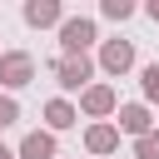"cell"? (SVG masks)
<instances>
[{"mask_svg":"<svg viewBox=\"0 0 159 159\" xmlns=\"http://www.w3.org/2000/svg\"><path fill=\"white\" fill-rule=\"evenodd\" d=\"M89 45H99V25L89 15H65L60 20V55H89Z\"/></svg>","mask_w":159,"mask_h":159,"instance_id":"6da1fadb","label":"cell"},{"mask_svg":"<svg viewBox=\"0 0 159 159\" xmlns=\"http://www.w3.org/2000/svg\"><path fill=\"white\" fill-rule=\"evenodd\" d=\"M55 80H60V89H65V99H70V94H80V89L94 84V60H89V55H60V60H55Z\"/></svg>","mask_w":159,"mask_h":159,"instance_id":"7a4b0ae2","label":"cell"},{"mask_svg":"<svg viewBox=\"0 0 159 159\" xmlns=\"http://www.w3.org/2000/svg\"><path fill=\"white\" fill-rule=\"evenodd\" d=\"M94 70H104L109 80H124L134 70V40H99V55H94Z\"/></svg>","mask_w":159,"mask_h":159,"instance_id":"3957f363","label":"cell"},{"mask_svg":"<svg viewBox=\"0 0 159 159\" xmlns=\"http://www.w3.org/2000/svg\"><path fill=\"white\" fill-rule=\"evenodd\" d=\"M35 80V55L30 50H0V89L15 94Z\"/></svg>","mask_w":159,"mask_h":159,"instance_id":"277c9868","label":"cell"},{"mask_svg":"<svg viewBox=\"0 0 159 159\" xmlns=\"http://www.w3.org/2000/svg\"><path fill=\"white\" fill-rule=\"evenodd\" d=\"M114 109H119V94H114V84L94 80L89 89H80V104H75V114H84V119H109Z\"/></svg>","mask_w":159,"mask_h":159,"instance_id":"5b68a950","label":"cell"},{"mask_svg":"<svg viewBox=\"0 0 159 159\" xmlns=\"http://www.w3.org/2000/svg\"><path fill=\"white\" fill-rule=\"evenodd\" d=\"M114 129H119V139L129 134V139H139V134H149L154 129V114H149V104H139V99H129V104H119L114 109V119H109Z\"/></svg>","mask_w":159,"mask_h":159,"instance_id":"8992f818","label":"cell"},{"mask_svg":"<svg viewBox=\"0 0 159 159\" xmlns=\"http://www.w3.org/2000/svg\"><path fill=\"white\" fill-rule=\"evenodd\" d=\"M84 149H89L94 159H109V154H119V129H114L109 119H94V124L84 129Z\"/></svg>","mask_w":159,"mask_h":159,"instance_id":"52a82bcc","label":"cell"},{"mask_svg":"<svg viewBox=\"0 0 159 159\" xmlns=\"http://www.w3.org/2000/svg\"><path fill=\"white\" fill-rule=\"evenodd\" d=\"M20 15H25V25H30V30H50V25L60 30L65 5H60V0H25V10H20Z\"/></svg>","mask_w":159,"mask_h":159,"instance_id":"ba28073f","label":"cell"},{"mask_svg":"<svg viewBox=\"0 0 159 159\" xmlns=\"http://www.w3.org/2000/svg\"><path fill=\"white\" fill-rule=\"evenodd\" d=\"M75 124H80V114H75V104H70L65 94L45 99V134H65V129H75Z\"/></svg>","mask_w":159,"mask_h":159,"instance_id":"9c48e42d","label":"cell"},{"mask_svg":"<svg viewBox=\"0 0 159 159\" xmlns=\"http://www.w3.org/2000/svg\"><path fill=\"white\" fill-rule=\"evenodd\" d=\"M15 159H60V144H55V134L30 129V134L20 139V149H15Z\"/></svg>","mask_w":159,"mask_h":159,"instance_id":"30bf717a","label":"cell"},{"mask_svg":"<svg viewBox=\"0 0 159 159\" xmlns=\"http://www.w3.org/2000/svg\"><path fill=\"white\" fill-rule=\"evenodd\" d=\"M139 104H159V60H149V65H139Z\"/></svg>","mask_w":159,"mask_h":159,"instance_id":"8fae6325","label":"cell"},{"mask_svg":"<svg viewBox=\"0 0 159 159\" xmlns=\"http://www.w3.org/2000/svg\"><path fill=\"white\" fill-rule=\"evenodd\" d=\"M134 10H139L134 0H99V15H104V20H114V25H124Z\"/></svg>","mask_w":159,"mask_h":159,"instance_id":"7c38bea8","label":"cell"},{"mask_svg":"<svg viewBox=\"0 0 159 159\" xmlns=\"http://www.w3.org/2000/svg\"><path fill=\"white\" fill-rule=\"evenodd\" d=\"M134 159H159V129H149V134L134 139Z\"/></svg>","mask_w":159,"mask_h":159,"instance_id":"4fadbf2b","label":"cell"},{"mask_svg":"<svg viewBox=\"0 0 159 159\" xmlns=\"http://www.w3.org/2000/svg\"><path fill=\"white\" fill-rule=\"evenodd\" d=\"M15 119H20V99L15 94H0V129H10Z\"/></svg>","mask_w":159,"mask_h":159,"instance_id":"5bb4252c","label":"cell"},{"mask_svg":"<svg viewBox=\"0 0 159 159\" xmlns=\"http://www.w3.org/2000/svg\"><path fill=\"white\" fill-rule=\"evenodd\" d=\"M144 15H149V20L159 25V0H149V5H144Z\"/></svg>","mask_w":159,"mask_h":159,"instance_id":"9a60e30c","label":"cell"},{"mask_svg":"<svg viewBox=\"0 0 159 159\" xmlns=\"http://www.w3.org/2000/svg\"><path fill=\"white\" fill-rule=\"evenodd\" d=\"M0 159H15V149H5V144H0Z\"/></svg>","mask_w":159,"mask_h":159,"instance_id":"2e32d148","label":"cell"}]
</instances>
